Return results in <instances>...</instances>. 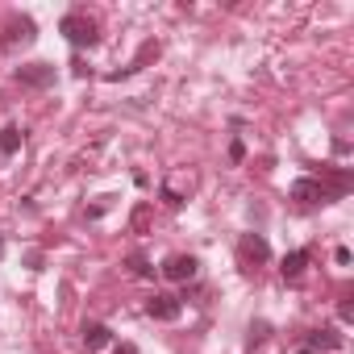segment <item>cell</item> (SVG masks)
Segmentation results:
<instances>
[{
    "label": "cell",
    "mask_w": 354,
    "mask_h": 354,
    "mask_svg": "<svg viewBox=\"0 0 354 354\" xmlns=\"http://www.w3.org/2000/svg\"><path fill=\"white\" fill-rule=\"evenodd\" d=\"M17 146H21V129L5 125V129H0V154H17Z\"/></svg>",
    "instance_id": "obj_11"
},
{
    "label": "cell",
    "mask_w": 354,
    "mask_h": 354,
    "mask_svg": "<svg viewBox=\"0 0 354 354\" xmlns=\"http://www.w3.org/2000/svg\"><path fill=\"white\" fill-rule=\"evenodd\" d=\"M230 158H234V162H242V158H246V146H242V142H234V146H230Z\"/></svg>",
    "instance_id": "obj_13"
},
{
    "label": "cell",
    "mask_w": 354,
    "mask_h": 354,
    "mask_svg": "<svg viewBox=\"0 0 354 354\" xmlns=\"http://www.w3.org/2000/svg\"><path fill=\"white\" fill-rule=\"evenodd\" d=\"M55 67L50 63H21L17 67V84H26V88H55Z\"/></svg>",
    "instance_id": "obj_4"
},
{
    "label": "cell",
    "mask_w": 354,
    "mask_h": 354,
    "mask_svg": "<svg viewBox=\"0 0 354 354\" xmlns=\"http://www.w3.org/2000/svg\"><path fill=\"white\" fill-rule=\"evenodd\" d=\"M59 34L71 42V46H96V21L92 17H84V13H67L63 21H59Z\"/></svg>",
    "instance_id": "obj_1"
},
{
    "label": "cell",
    "mask_w": 354,
    "mask_h": 354,
    "mask_svg": "<svg viewBox=\"0 0 354 354\" xmlns=\"http://www.w3.org/2000/svg\"><path fill=\"white\" fill-rule=\"evenodd\" d=\"M300 354H313V350H300Z\"/></svg>",
    "instance_id": "obj_16"
},
{
    "label": "cell",
    "mask_w": 354,
    "mask_h": 354,
    "mask_svg": "<svg viewBox=\"0 0 354 354\" xmlns=\"http://www.w3.org/2000/svg\"><path fill=\"white\" fill-rule=\"evenodd\" d=\"M304 350H313V354H321V350H342V333H333V329H313Z\"/></svg>",
    "instance_id": "obj_8"
},
{
    "label": "cell",
    "mask_w": 354,
    "mask_h": 354,
    "mask_svg": "<svg viewBox=\"0 0 354 354\" xmlns=\"http://www.w3.org/2000/svg\"><path fill=\"white\" fill-rule=\"evenodd\" d=\"M129 267H133V275H142V279H150V275H154V267H150L142 254H129Z\"/></svg>",
    "instance_id": "obj_12"
},
{
    "label": "cell",
    "mask_w": 354,
    "mask_h": 354,
    "mask_svg": "<svg viewBox=\"0 0 354 354\" xmlns=\"http://www.w3.org/2000/svg\"><path fill=\"white\" fill-rule=\"evenodd\" d=\"M263 337H267V325H263V321H259V325H250V342H263Z\"/></svg>",
    "instance_id": "obj_14"
},
{
    "label": "cell",
    "mask_w": 354,
    "mask_h": 354,
    "mask_svg": "<svg viewBox=\"0 0 354 354\" xmlns=\"http://www.w3.org/2000/svg\"><path fill=\"white\" fill-rule=\"evenodd\" d=\"M146 313H150L154 321H180L184 304H180V296H171V292H154V296L146 300Z\"/></svg>",
    "instance_id": "obj_3"
},
{
    "label": "cell",
    "mask_w": 354,
    "mask_h": 354,
    "mask_svg": "<svg viewBox=\"0 0 354 354\" xmlns=\"http://www.w3.org/2000/svg\"><path fill=\"white\" fill-rule=\"evenodd\" d=\"M117 354H138V350H133V346L125 342V346H117Z\"/></svg>",
    "instance_id": "obj_15"
},
{
    "label": "cell",
    "mask_w": 354,
    "mask_h": 354,
    "mask_svg": "<svg viewBox=\"0 0 354 354\" xmlns=\"http://www.w3.org/2000/svg\"><path fill=\"white\" fill-rule=\"evenodd\" d=\"M337 196H342V192H333L329 184L313 180V175H304V180L292 184V201H296V205H329V201H337Z\"/></svg>",
    "instance_id": "obj_2"
},
{
    "label": "cell",
    "mask_w": 354,
    "mask_h": 354,
    "mask_svg": "<svg viewBox=\"0 0 354 354\" xmlns=\"http://www.w3.org/2000/svg\"><path fill=\"white\" fill-rule=\"evenodd\" d=\"M196 267H201V263H196L192 254H171V259L162 263V275L175 279V283H188V279L196 275Z\"/></svg>",
    "instance_id": "obj_5"
},
{
    "label": "cell",
    "mask_w": 354,
    "mask_h": 354,
    "mask_svg": "<svg viewBox=\"0 0 354 354\" xmlns=\"http://www.w3.org/2000/svg\"><path fill=\"white\" fill-rule=\"evenodd\" d=\"M304 267H308V250H292V254H283V279H300L304 275Z\"/></svg>",
    "instance_id": "obj_10"
},
{
    "label": "cell",
    "mask_w": 354,
    "mask_h": 354,
    "mask_svg": "<svg viewBox=\"0 0 354 354\" xmlns=\"http://www.w3.org/2000/svg\"><path fill=\"white\" fill-rule=\"evenodd\" d=\"M109 337H113L109 325H100V321H88V325H84V346H88V350H104Z\"/></svg>",
    "instance_id": "obj_9"
},
{
    "label": "cell",
    "mask_w": 354,
    "mask_h": 354,
    "mask_svg": "<svg viewBox=\"0 0 354 354\" xmlns=\"http://www.w3.org/2000/svg\"><path fill=\"white\" fill-rule=\"evenodd\" d=\"M238 254H242V263H267V259H271V246H267L263 234H242Z\"/></svg>",
    "instance_id": "obj_6"
},
{
    "label": "cell",
    "mask_w": 354,
    "mask_h": 354,
    "mask_svg": "<svg viewBox=\"0 0 354 354\" xmlns=\"http://www.w3.org/2000/svg\"><path fill=\"white\" fill-rule=\"evenodd\" d=\"M38 38V26L30 21V17H17V21H9V30H5V46L13 50V46H30Z\"/></svg>",
    "instance_id": "obj_7"
}]
</instances>
